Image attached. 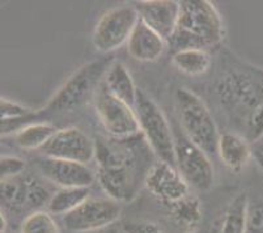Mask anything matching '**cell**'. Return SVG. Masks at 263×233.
<instances>
[{"mask_svg":"<svg viewBox=\"0 0 263 233\" xmlns=\"http://www.w3.org/2000/svg\"><path fill=\"white\" fill-rule=\"evenodd\" d=\"M152 153L142 133L123 139H97L96 178L106 195L119 203L133 202L155 164Z\"/></svg>","mask_w":263,"mask_h":233,"instance_id":"cell-1","label":"cell"},{"mask_svg":"<svg viewBox=\"0 0 263 233\" xmlns=\"http://www.w3.org/2000/svg\"><path fill=\"white\" fill-rule=\"evenodd\" d=\"M226 35L223 19L216 7L209 0L179 2V14L176 30L168 40L172 51L217 46Z\"/></svg>","mask_w":263,"mask_h":233,"instance_id":"cell-2","label":"cell"},{"mask_svg":"<svg viewBox=\"0 0 263 233\" xmlns=\"http://www.w3.org/2000/svg\"><path fill=\"white\" fill-rule=\"evenodd\" d=\"M217 96L232 121L246 129L253 114L263 105V72H228L217 85Z\"/></svg>","mask_w":263,"mask_h":233,"instance_id":"cell-3","label":"cell"},{"mask_svg":"<svg viewBox=\"0 0 263 233\" xmlns=\"http://www.w3.org/2000/svg\"><path fill=\"white\" fill-rule=\"evenodd\" d=\"M176 112L183 134L207 155L217 153L219 130L204 101L187 88H177L174 92Z\"/></svg>","mask_w":263,"mask_h":233,"instance_id":"cell-4","label":"cell"},{"mask_svg":"<svg viewBox=\"0 0 263 233\" xmlns=\"http://www.w3.org/2000/svg\"><path fill=\"white\" fill-rule=\"evenodd\" d=\"M110 62L106 59H96L83 64L61 85L55 95L37 115L62 114L70 113L87 102L88 98L95 97L96 91L104 80Z\"/></svg>","mask_w":263,"mask_h":233,"instance_id":"cell-5","label":"cell"},{"mask_svg":"<svg viewBox=\"0 0 263 233\" xmlns=\"http://www.w3.org/2000/svg\"><path fill=\"white\" fill-rule=\"evenodd\" d=\"M135 112L140 131L159 160L176 165V138L164 112L144 91L139 89Z\"/></svg>","mask_w":263,"mask_h":233,"instance_id":"cell-6","label":"cell"},{"mask_svg":"<svg viewBox=\"0 0 263 233\" xmlns=\"http://www.w3.org/2000/svg\"><path fill=\"white\" fill-rule=\"evenodd\" d=\"M93 98L96 114L110 138H130L142 133L135 107L111 95L104 81L99 85Z\"/></svg>","mask_w":263,"mask_h":233,"instance_id":"cell-7","label":"cell"},{"mask_svg":"<svg viewBox=\"0 0 263 233\" xmlns=\"http://www.w3.org/2000/svg\"><path fill=\"white\" fill-rule=\"evenodd\" d=\"M139 14L134 6H118L101 14L93 29L92 42L100 52L116 51L127 45Z\"/></svg>","mask_w":263,"mask_h":233,"instance_id":"cell-8","label":"cell"},{"mask_svg":"<svg viewBox=\"0 0 263 233\" xmlns=\"http://www.w3.org/2000/svg\"><path fill=\"white\" fill-rule=\"evenodd\" d=\"M121 203L109 198H88L72 212L62 218L67 230L92 233L113 227L121 218Z\"/></svg>","mask_w":263,"mask_h":233,"instance_id":"cell-9","label":"cell"},{"mask_svg":"<svg viewBox=\"0 0 263 233\" xmlns=\"http://www.w3.org/2000/svg\"><path fill=\"white\" fill-rule=\"evenodd\" d=\"M176 167L189 186L197 190H210L214 185V167L209 155L185 134L176 138Z\"/></svg>","mask_w":263,"mask_h":233,"instance_id":"cell-10","label":"cell"},{"mask_svg":"<svg viewBox=\"0 0 263 233\" xmlns=\"http://www.w3.org/2000/svg\"><path fill=\"white\" fill-rule=\"evenodd\" d=\"M40 151L45 157L88 164L96 158V140L79 127H63Z\"/></svg>","mask_w":263,"mask_h":233,"instance_id":"cell-11","label":"cell"},{"mask_svg":"<svg viewBox=\"0 0 263 233\" xmlns=\"http://www.w3.org/2000/svg\"><path fill=\"white\" fill-rule=\"evenodd\" d=\"M51 198L49 190L35 177L21 174L16 178L4 180L0 184L2 206L11 211H38Z\"/></svg>","mask_w":263,"mask_h":233,"instance_id":"cell-12","label":"cell"},{"mask_svg":"<svg viewBox=\"0 0 263 233\" xmlns=\"http://www.w3.org/2000/svg\"><path fill=\"white\" fill-rule=\"evenodd\" d=\"M144 186L164 206L181 201L190 194V186L174 165L159 160L145 177Z\"/></svg>","mask_w":263,"mask_h":233,"instance_id":"cell-13","label":"cell"},{"mask_svg":"<svg viewBox=\"0 0 263 233\" xmlns=\"http://www.w3.org/2000/svg\"><path fill=\"white\" fill-rule=\"evenodd\" d=\"M41 174L57 186L89 187L96 181V173L87 164L44 157L37 162Z\"/></svg>","mask_w":263,"mask_h":233,"instance_id":"cell-14","label":"cell"},{"mask_svg":"<svg viewBox=\"0 0 263 233\" xmlns=\"http://www.w3.org/2000/svg\"><path fill=\"white\" fill-rule=\"evenodd\" d=\"M139 20L161 35L166 42L176 30L179 2L176 0H142L134 4Z\"/></svg>","mask_w":263,"mask_h":233,"instance_id":"cell-15","label":"cell"},{"mask_svg":"<svg viewBox=\"0 0 263 233\" xmlns=\"http://www.w3.org/2000/svg\"><path fill=\"white\" fill-rule=\"evenodd\" d=\"M126 46H127V52L133 59L151 63V62H156L162 57L165 49L168 46V42L139 20L134 28Z\"/></svg>","mask_w":263,"mask_h":233,"instance_id":"cell-16","label":"cell"},{"mask_svg":"<svg viewBox=\"0 0 263 233\" xmlns=\"http://www.w3.org/2000/svg\"><path fill=\"white\" fill-rule=\"evenodd\" d=\"M250 143L245 136L237 133L226 131L220 134L217 143V155L220 160L232 173L242 172L253 157Z\"/></svg>","mask_w":263,"mask_h":233,"instance_id":"cell-17","label":"cell"},{"mask_svg":"<svg viewBox=\"0 0 263 233\" xmlns=\"http://www.w3.org/2000/svg\"><path fill=\"white\" fill-rule=\"evenodd\" d=\"M102 81L111 95L135 107L139 88L135 85L130 71L122 62H111Z\"/></svg>","mask_w":263,"mask_h":233,"instance_id":"cell-18","label":"cell"},{"mask_svg":"<svg viewBox=\"0 0 263 233\" xmlns=\"http://www.w3.org/2000/svg\"><path fill=\"white\" fill-rule=\"evenodd\" d=\"M166 208H168L171 219L179 228L186 230V233L195 232V229L202 223V206H200L199 199L191 194L176 203L166 206Z\"/></svg>","mask_w":263,"mask_h":233,"instance_id":"cell-19","label":"cell"},{"mask_svg":"<svg viewBox=\"0 0 263 233\" xmlns=\"http://www.w3.org/2000/svg\"><path fill=\"white\" fill-rule=\"evenodd\" d=\"M172 64L183 75L195 78L209 71L211 66V58L205 50H181L172 55Z\"/></svg>","mask_w":263,"mask_h":233,"instance_id":"cell-20","label":"cell"},{"mask_svg":"<svg viewBox=\"0 0 263 233\" xmlns=\"http://www.w3.org/2000/svg\"><path fill=\"white\" fill-rule=\"evenodd\" d=\"M88 198H90L89 187H62L51 195L47 211L51 215L64 216L76 210Z\"/></svg>","mask_w":263,"mask_h":233,"instance_id":"cell-21","label":"cell"},{"mask_svg":"<svg viewBox=\"0 0 263 233\" xmlns=\"http://www.w3.org/2000/svg\"><path fill=\"white\" fill-rule=\"evenodd\" d=\"M58 129L49 122H32L16 133V143L25 151L41 150Z\"/></svg>","mask_w":263,"mask_h":233,"instance_id":"cell-22","label":"cell"},{"mask_svg":"<svg viewBox=\"0 0 263 233\" xmlns=\"http://www.w3.org/2000/svg\"><path fill=\"white\" fill-rule=\"evenodd\" d=\"M248 206L249 198L246 193H240L234 196L221 216L217 233H245Z\"/></svg>","mask_w":263,"mask_h":233,"instance_id":"cell-23","label":"cell"},{"mask_svg":"<svg viewBox=\"0 0 263 233\" xmlns=\"http://www.w3.org/2000/svg\"><path fill=\"white\" fill-rule=\"evenodd\" d=\"M20 233H61L49 211H33L21 223Z\"/></svg>","mask_w":263,"mask_h":233,"instance_id":"cell-24","label":"cell"},{"mask_svg":"<svg viewBox=\"0 0 263 233\" xmlns=\"http://www.w3.org/2000/svg\"><path fill=\"white\" fill-rule=\"evenodd\" d=\"M33 113L29 107L18 104L16 101H11L6 97H2L0 101V118L4 121H17V119L26 118Z\"/></svg>","mask_w":263,"mask_h":233,"instance_id":"cell-25","label":"cell"},{"mask_svg":"<svg viewBox=\"0 0 263 233\" xmlns=\"http://www.w3.org/2000/svg\"><path fill=\"white\" fill-rule=\"evenodd\" d=\"M26 168V163L21 157L11 155H4L0 158V178L4 180L16 178L24 174Z\"/></svg>","mask_w":263,"mask_h":233,"instance_id":"cell-26","label":"cell"},{"mask_svg":"<svg viewBox=\"0 0 263 233\" xmlns=\"http://www.w3.org/2000/svg\"><path fill=\"white\" fill-rule=\"evenodd\" d=\"M245 233H263V201H249Z\"/></svg>","mask_w":263,"mask_h":233,"instance_id":"cell-27","label":"cell"},{"mask_svg":"<svg viewBox=\"0 0 263 233\" xmlns=\"http://www.w3.org/2000/svg\"><path fill=\"white\" fill-rule=\"evenodd\" d=\"M123 233H166L154 222H131L122 227Z\"/></svg>","mask_w":263,"mask_h":233,"instance_id":"cell-28","label":"cell"},{"mask_svg":"<svg viewBox=\"0 0 263 233\" xmlns=\"http://www.w3.org/2000/svg\"><path fill=\"white\" fill-rule=\"evenodd\" d=\"M253 157L255 158V162H257V164L259 165V168L263 172V152H260L259 150H255L254 153H253Z\"/></svg>","mask_w":263,"mask_h":233,"instance_id":"cell-29","label":"cell"},{"mask_svg":"<svg viewBox=\"0 0 263 233\" xmlns=\"http://www.w3.org/2000/svg\"><path fill=\"white\" fill-rule=\"evenodd\" d=\"M122 229H119L117 225H113V227L110 228H106V229H102V230H99V232H92V233H121Z\"/></svg>","mask_w":263,"mask_h":233,"instance_id":"cell-30","label":"cell"},{"mask_svg":"<svg viewBox=\"0 0 263 233\" xmlns=\"http://www.w3.org/2000/svg\"><path fill=\"white\" fill-rule=\"evenodd\" d=\"M0 222H2V229H0V232L4 233L7 228V222H6V218H4L3 215V211H2V215H0Z\"/></svg>","mask_w":263,"mask_h":233,"instance_id":"cell-31","label":"cell"},{"mask_svg":"<svg viewBox=\"0 0 263 233\" xmlns=\"http://www.w3.org/2000/svg\"><path fill=\"white\" fill-rule=\"evenodd\" d=\"M257 150H259L260 152H263V144H260V146H259V147L257 148Z\"/></svg>","mask_w":263,"mask_h":233,"instance_id":"cell-32","label":"cell"},{"mask_svg":"<svg viewBox=\"0 0 263 233\" xmlns=\"http://www.w3.org/2000/svg\"><path fill=\"white\" fill-rule=\"evenodd\" d=\"M190 233H195V232H190Z\"/></svg>","mask_w":263,"mask_h":233,"instance_id":"cell-33","label":"cell"},{"mask_svg":"<svg viewBox=\"0 0 263 233\" xmlns=\"http://www.w3.org/2000/svg\"><path fill=\"white\" fill-rule=\"evenodd\" d=\"M121 229H122V228H121ZM121 233H123V232H121Z\"/></svg>","mask_w":263,"mask_h":233,"instance_id":"cell-34","label":"cell"}]
</instances>
